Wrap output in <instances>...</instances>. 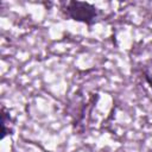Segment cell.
I'll use <instances>...</instances> for the list:
<instances>
[{"mask_svg": "<svg viewBox=\"0 0 152 152\" xmlns=\"http://www.w3.org/2000/svg\"><path fill=\"white\" fill-rule=\"evenodd\" d=\"M62 12L66 18L75 21L83 23L88 26L94 25L101 17V11L95 7L93 4L86 1L70 0L62 4Z\"/></svg>", "mask_w": 152, "mask_h": 152, "instance_id": "obj_1", "label": "cell"}, {"mask_svg": "<svg viewBox=\"0 0 152 152\" xmlns=\"http://www.w3.org/2000/svg\"><path fill=\"white\" fill-rule=\"evenodd\" d=\"M141 71H142V75H144L145 81L148 83L150 87H152V58L147 59V61L142 64Z\"/></svg>", "mask_w": 152, "mask_h": 152, "instance_id": "obj_2", "label": "cell"}, {"mask_svg": "<svg viewBox=\"0 0 152 152\" xmlns=\"http://www.w3.org/2000/svg\"><path fill=\"white\" fill-rule=\"evenodd\" d=\"M7 126H10V113H7L5 107H2L1 109V127H2L1 139H4L10 133V128Z\"/></svg>", "mask_w": 152, "mask_h": 152, "instance_id": "obj_3", "label": "cell"}]
</instances>
